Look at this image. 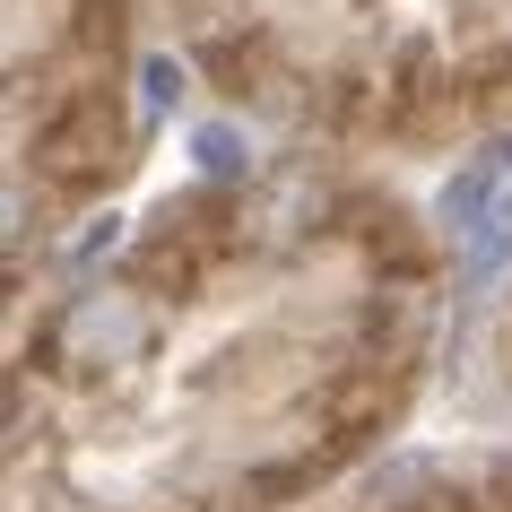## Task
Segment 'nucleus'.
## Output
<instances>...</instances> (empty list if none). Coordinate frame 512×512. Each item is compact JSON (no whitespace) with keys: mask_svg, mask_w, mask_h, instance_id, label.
<instances>
[{"mask_svg":"<svg viewBox=\"0 0 512 512\" xmlns=\"http://www.w3.org/2000/svg\"><path fill=\"white\" fill-rule=\"evenodd\" d=\"M191 157H200V174L235 183L243 165H252V148H243V131H226V122H200V131H191Z\"/></svg>","mask_w":512,"mask_h":512,"instance_id":"obj_4","label":"nucleus"},{"mask_svg":"<svg viewBox=\"0 0 512 512\" xmlns=\"http://www.w3.org/2000/svg\"><path fill=\"white\" fill-rule=\"evenodd\" d=\"M70 339H79V348H96V356H122V348H139V322H131V304L87 296L79 313H70Z\"/></svg>","mask_w":512,"mask_h":512,"instance_id":"obj_2","label":"nucleus"},{"mask_svg":"<svg viewBox=\"0 0 512 512\" xmlns=\"http://www.w3.org/2000/svg\"><path fill=\"white\" fill-rule=\"evenodd\" d=\"M460 261H469V278H495L512 261V165H504V183H495V200L460 226Z\"/></svg>","mask_w":512,"mask_h":512,"instance_id":"obj_1","label":"nucleus"},{"mask_svg":"<svg viewBox=\"0 0 512 512\" xmlns=\"http://www.w3.org/2000/svg\"><path fill=\"white\" fill-rule=\"evenodd\" d=\"M174 105H183V61L148 53V61H139V113L157 122V113H174Z\"/></svg>","mask_w":512,"mask_h":512,"instance_id":"obj_5","label":"nucleus"},{"mask_svg":"<svg viewBox=\"0 0 512 512\" xmlns=\"http://www.w3.org/2000/svg\"><path fill=\"white\" fill-rule=\"evenodd\" d=\"M495 183H504V157H478L469 174H452V183H443V200H434V209H443V226L460 235V226H469V217L495 200Z\"/></svg>","mask_w":512,"mask_h":512,"instance_id":"obj_3","label":"nucleus"},{"mask_svg":"<svg viewBox=\"0 0 512 512\" xmlns=\"http://www.w3.org/2000/svg\"><path fill=\"white\" fill-rule=\"evenodd\" d=\"M495 157H504V165H512V139H504V148H495Z\"/></svg>","mask_w":512,"mask_h":512,"instance_id":"obj_7","label":"nucleus"},{"mask_svg":"<svg viewBox=\"0 0 512 512\" xmlns=\"http://www.w3.org/2000/svg\"><path fill=\"white\" fill-rule=\"evenodd\" d=\"M122 243V217H96V235H79V261H96V252H113Z\"/></svg>","mask_w":512,"mask_h":512,"instance_id":"obj_6","label":"nucleus"}]
</instances>
